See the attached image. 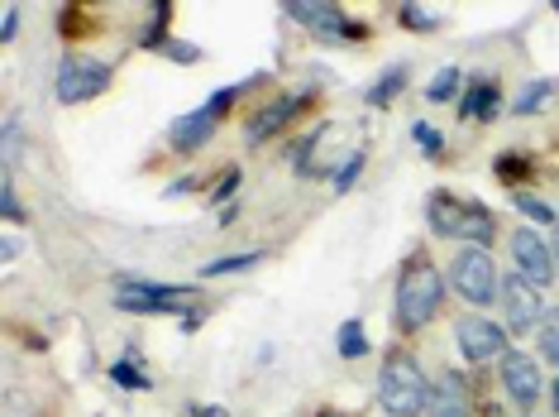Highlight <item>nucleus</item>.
Wrapping results in <instances>:
<instances>
[{
  "instance_id": "nucleus-1",
  "label": "nucleus",
  "mask_w": 559,
  "mask_h": 417,
  "mask_svg": "<svg viewBox=\"0 0 559 417\" xmlns=\"http://www.w3.org/2000/svg\"><path fill=\"white\" fill-rule=\"evenodd\" d=\"M445 303V279L440 269L431 265V259H411L402 269V279H397V297H393V317H397V331H421L431 327L435 312H440Z\"/></svg>"
},
{
  "instance_id": "nucleus-2",
  "label": "nucleus",
  "mask_w": 559,
  "mask_h": 417,
  "mask_svg": "<svg viewBox=\"0 0 559 417\" xmlns=\"http://www.w3.org/2000/svg\"><path fill=\"white\" fill-rule=\"evenodd\" d=\"M431 379H425V369L411 360V355H387L383 360V375H378V408L387 417H421L431 408Z\"/></svg>"
},
{
  "instance_id": "nucleus-3",
  "label": "nucleus",
  "mask_w": 559,
  "mask_h": 417,
  "mask_svg": "<svg viewBox=\"0 0 559 417\" xmlns=\"http://www.w3.org/2000/svg\"><path fill=\"white\" fill-rule=\"evenodd\" d=\"M197 297L191 283H153V279H120L115 283V307L135 317H177L187 312V303Z\"/></svg>"
},
{
  "instance_id": "nucleus-4",
  "label": "nucleus",
  "mask_w": 559,
  "mask_h": 417,
  "mask_svg": "<svg viewBox=\"0 0 559 417\" xmlns=\"http://www.w3.org/2000/svg\"><path fill=\"white\" fill-rule=\"evenodd\" d=\"M449 283L469 307H493L502 303V273H497L488 249H459L449 265Z\"/></svg>"
},
{
  "instance_id": "nucleus-5",
  "label": "nucleus",
  "mask_w": 559,
  "mask_h": 417,
  "mask_svg": "<svg viewBox=\"0 0 559 417\" xmlns=\"http://www.w3.org/2000/svg\"><path fill=\"white\" fill-rule=\"evenodd\" d=\"M115 82V68L101 63V58H87V53H67L63 63H58V101L63 106H82V101H96L101 91H111Z\"/></svg>"
},
{
  "instance_id": "nucleus-6",
  "label": "nucleus",
  "mask_w": 559,
  "mask_h": 417,
  "mask_svg": "<svg viewBox=\"0 0 559 417\" xmlns=\"http://www.w3.org/2000/svg\"><path fill=\"white\" fill-rule=\"evenodd\" d=\"M455 345L469 365L507 360V327L483 312H469V317H459V327H455Z\"/></svg>"
},
{
  "instance_id": "nucleus-7",
  "label": "nucleus",
  "mask_w": 559,
  "mask_h": 417,
  "mask_svg": "<svg viewBox=\"0 0 559 417\" xmlns=\"http://www.w3.org/2000/svg\"><path fill=\"white\" fill-rule=\"evenodd\" d=\"M512 259H517V273L526 283H536V289H550L555 283V249L545 235H536L531 225H521V231L512 235Z\"/></svg>"
},
{
  "instance_id": "nucleus-8",
  "label": "nucleus",
  "mask_w": 559,
  "mask_h": 417,
  "mask_svg": "<svg viewBox=\"0 0 559 417\" xmlns=\"http://www.w3.org/2000/svg\"><path fill=\"white\" fill-rule=\"evenodd\" d=\"M502 312H507V331H531V327H541L550 307L541 303L536 283H526L521 273H507L502 279Z\"/></svg>"
},
{
  "instance_id": "nucleus-9",
  "label": "nucleus",
  "mask_w": 559,
  "mask_h": 417,
  "mask_svg": "<svg viewBox=\"0 0 559 417\" xmlns=\"http://www.w3.org/2000/svg\"><path fill=\"white\" fill-rule=\"evenodd\" d=\"M502 384H507V398L517 403V408H536V398L545 393L541 384V365L531 360V355H521V351H507V360H502Z\"/></svg>"
},
{
  "instance_id": "nucleus-10",
  "label": "nucleus",
  "mask_w": 559,
  "mask_h": 417,
  "mask_svg": "<svg viewBox=\"0 0 559 417\" xmlns=\"http://www.w3.org/2000/svg\"><path fill=\"white\" fill-rule=\"evenodd\" d=\"M215 125H221V115L197 106V111L177 115V121L167 125V145H173L177 154H197V149H206L215 139Z\"/></svg>"
},
{
  "instance_id": "nucleus-11",
  "label": "nucleus",
  "mask_w": 559,
  "mask_h": 417,
  "mask_svg": "<svg viewBox=\"0 0 559 417\" xmlns=\"http://www.w3.org/2000/svg\"><path fill=\"white\" fill-rule=\"evenodd\" d=\"M301 106H307V91H283V97H273V101L249 121V145H263V139L277 135V130H287L291 115H297Z\"/></svg>"
},
{
  "instance_id": "nucleus-12",
  "label": "nucleus",
  "mask_w": 559,
  "mask_h": 417,
  "mask_svg": "<svg viewBox=\"0 0 559 417\" xmlns=\"http://www.w3.org/2000/svg\"><path fill=\"white\" fill-rule=\"evenodd\" d=\"M425 417H473L469 384L455 375V369H445V375L435 379V389H431V408H425Z\"/></svg>"
},
{
  "instance_id": "nucleus-13",
  "label": "nucleus",
  "mask_w": 559,
  "mask_h": 417,
  "mask_svg": "<svg viewBox=\"0 0 559 417\" xmlns=\"http://www.w3.org/2000/svg\"><path fill=\"white\" fill-rule=\"evenodd\" d=\"M493 235H497L493 211L483 207V201H459L455 241H459V245H469V249H483V245H493Z\"/></svg>"
},
{
  "instance_id": "nucleus-14",
  "label": "nucleus",
  "mask_w": 559,
  "mask_h": 417,
  "mask_svg": "<svg viewBox=\"0 0 559 417\" xmlns=\"http://www.w3.org/2000/svg\"><path fill=\"white\" fill-rule=\"evenodd\" d=\"M502 111L497 101V77H473L464 91H459V121H493Z\"/></svg>"
},
{
  "instance_id": "nucleus-15",
  "label": "nucleus",
  "mask_w": 559,
  "mask_h": 417,
  "mask_svg": "<svg viewBox=\"0 0 559 417\" xmlns=\"http://www.w3.org/2000/svg\"><path fill=\"white\" fill-rule=\"evenodd\" d=\"M425 221H431V231L440 235V241H455V225H459V197H449L435 187L431 197H425Z\"/></svg>"
},
{
  "instance_id": "nucleus-16",
  "label": "nucleus",
  "mask_w": 559,
  "mask_h": 417,
  "mask_svg": "<svg viewBox=\"0 0 559 417\" xmlns=\"http://www.w3.org/2000/svg\"><path fill=\"white\" fill-rule=\"evenodd\" d=\"M283 15H287V20H297V25H307V29L315 34V29L325 25V20H335V15H339V5H331V0H287Z\"/></svg>"
},
{
  "instance_id": "nucleus-17",
  "label": "nucleus",
  "mask_w": 559,
  "mask_h": 417,
  "mask_svg": "<svg viewBox=\"0 0 559 417\" xmlns=\"http://www.w3.org/2000/svg\"><path fill=\"white\" fill-rule=\"evenodd\" d=\"M402 87H407V68H402V63H393L378 82H373L369 91H363V101H369V106H393V101H397V91H402Z\"/></svg>"
},
{
  "instance_id": "nucleus-18",
  "label": "nucleus",
  "mask_w": 559,
  "mask_h": 417,
  "mask_svg": "<svg viewBox=\"0 0 559 417\" xmlns=\"http://www.w3.org/2000/svg\"><path fill=\"white\" fill-rule=\"evenodd\" d=\"M550 101H555V82L541 77V82H526V87H521V97L512 101V111H517V115H536V111H545Z\"/></svg>"
},
{
  "instance_id": "nucleus-19",
  "label": "nucleus",
  "mask_w": 559,
  "mask_h": 417,
  "mask_svg": "<svg viewBox=\"0 0 559 417\" xmlns=\"http://www.w3.org/2000/svg\"><path fill=\"white\" fill-rule=\"evenodd\" d=\"M339 360H363L369 355V336H363V321L359 317H349V321H339Z\"/></svg>"
},
{
  "instance_id": "nucleus-20",
  "label": "nucleus",
  "mask_w": 559,
  "mask_h": 417,
  "mask_svg": "<svg viewBox=\"0 0 559 417\" xmlns=\"http://www.w3.org/2000/svg\"><path fill=\"white\" fill-rule=\"evenodd\" d=\"M459 87H464V73H459V68L449 63V68H440V73H435L431 82H425V101H435V106H440V101L455 97Z\"/></svg>"
},
{
  "instance_id": "nucleus-21",
  "label": "nucleus",
  "mask_w": 559,
  "mask_h": 417,
  "mask_svg": "<svg viewBox=\"0 0 559 417\" xmlns=\"http://www.w3.org/2000/svg\"><path fill=\"white\" fill-rule=\"evenodd\" d=\"M536 341H541V360H550L559 369V307L545 312V321L536 327Z\"/></svg>"
},
{
  "instance_id": "nucleus-22",
  "label": "nucleus",
  "mask_w": 559,
  "mask_h": 417,
  "mask_svg": "<svg viewBox=\"0 0 559 417\" xmlns=\"http://www.w3.org/2000/svg\"><path fill=\"white\" fill-rule=\"evenodd\" d=\"M263 259V249H249V255H225V259H211V265L201 269V279H221V273H245Z\"/></svg>"
},
{
  "instance_id": "nucleus-23",
  "label": "nucleus",
  "mask_w": 559,
  "mask_h": 417,
  "mask_svg": "<svg viewBox=\"0 0 559 417\" xmlns=\"http://www.w3.org/2000/svg\"><path fill=\"white\" fill-rule=\"evenodd\" d=\"M512 207H517L526 221H536V225H555V217H559L550 201H541V197H531V193H517V197H512Z\"/></svg>"
},
{
  "instance_id": "nucleus-24",
  "label": "nucleus",
  "mask_w": 559,
  "mask_h": 417,
  "mask_svg": "<svg viewBox=\"0 0 559 417\" xmlns=\"http://www.w3.org/2000/svg\"><path fill=\"white\" fill-rule=\"evenodd\" d=\"M359 173H363V149H355V154H345V163L331 173V187L335 193H349V187L359 183Z\"/></svg>"
},
{
  "instance_id": "nucleus-25",
  "label": "nucleus",
  "mask_w": 559,
  "mask_h": 417,
  "mask_svg": "<svg viewBox=\"0 0 559 417\" xmlns=\"http://www.w3.org/2000/svg\"><path fill=\"white\" fill-rule=\"evenodd\" d=\"M493 173L502 177V183H521V177L531 173V159H526V154H497V159H493Z\"/></svg>"
},
{
  "instance_id": "nucleus-26",
  "label": "nucleus",
  "mask_w": 559,
  "mask_h": 417,
  "mask_svg": "<svg viewBox=\"0 0 559 417\" xmlns=\"http://www.w3.org/2000/svg\"><path fill=\"white\" fill-rule=\"evenodd\" d=\"M397 15H402V29H421V34L440 29V15H435V10H417V5H402V10H397Z\"/></svg>"
},
{
  "instance_id": "nucleus-27",
  "label": "nucleus",
  "mask_w": 559,
  "mask_h": 417,
  "mask_svg": "<svg viewBox=\"0 0 559 417\" xmlns=\"http://www.w3.org/2000/svg\"><path fill=\"white\" fill-rule=\"evenodd\" d=\"M111 379H115L120 389H149V375H139V369L129 365V360H115V365H111Z\"/></svg>"
},
{
  "instance_id": "nucleus-28",
  "label": "nucleus",
  "mask_w": 559,
  "mask_h": 417,
  "mask_svg": "<svg viewBox=\"0 0 559 417\" xmlns=\"http://www.w3.org/2000/svg\"><path fill=\"white\" fill-rule=\"evenodd\" d=\"M411 139H417V145H421L425 154H440V149H445V139H440V130H435L431 121H417V125H411Z\"/></svg>"
},
{
  "instance_id": "nucleus-29",
  "label": "nucleus",
  "mask_w": 559,
  "mask_h": 417,
  "mask_svg": "<svg viewBox=\"0 0 559 417\" xmlns=\"http://www.w3.org/2000/svg\"><path fill=\"white\" fill-rule=\"evenodd\" d=\"M0 211H5V221H20V217H24V207H20V197H15V183H10V173H5V183H0Z\"/></svg>"
},
{
  "instance_id": "nucleus-30",
  "label": "nucleus",
  "mask_w": 559,
  "mask_h": 417,
  "mask_svg": "<svg viewBox=\"0 0 559 417\" xmlns=\"http://www.w3.org/2000/svg\"><path fill=\"white\" fill-rule=\"evenodd\" d=\"M163 53L173 58V63H201V49H197V44H182V39H167Z\"/></svg>"
},
{
  "instance_id": "nucleus-31",
  "label": "nucleus",
  "mask_w": 559,
  "mask_h": 417,
  "mask_svg": "<svg viewBox=\"0 0 559 417\" xmlns=\"http://www.w3.org/2000/svg\"><path fill=\"white\" fill-rule=\"evenodd\" d=\"M239 101V87H221V91H211V101H206V111H215V115H225L229 106Z\"/></svg>"
},
{
  "instance_id": "nucleus-32",
  "label": "nucleus",
  "mask_w": 559,
  "mask_h": 417,
  "mask_svg": "<svg viewBox=\"0 0 559 417\" xmlns=\"http://www.w3.org/2000/svg\"><path fill=\"white\" fill-rule=\"evenodd\" d=\"M15 149H20V115L5 121V163H15Z\"/></svg>"
},
{
  "instance_id": "nucleus-33",
  "label": "nucleus",
  "mask_w": 559,
  "mask_h": 417,
  "mask_svg": "<svg viewBox=\"0 0 559 417\" xmlns=\"http://www.w3.org/2000/svg\"><path fill=\"white\" fill-rule=\"evenodd\" d=\"M15 29H20V10H15V5H5V20H0V44L15 39Z\"/></svg>"
},
{
  "instance_id": "nucleus-34",
  "label": "nucleus",
  "mask_w": 559,
  "mask_h": 417,
  "mask_svg": "<svg viewBox=\"0 0 559 417\" xmlns=\"http://www.w3.org/2000/svg\"><path fill=\"white\" fill-rule=\"evenodd\" d=\"M235 187H239V169H229V177H225L221 187H215V207H225V197L235 193Z\"/></svg>"
},
{
  "instance_id": "nucleus-35",
  "label": "nucleus",
  "mask_w": 559,
  "mask_h": 417,
  "mask_svg": "<svg viewBox=\"0 0 559 417\" xmlns=\"http://www.w3.org/2000/svg\"><path fill=\"white\" fill-rule=\"evenodd\" d=\"M191 187H197V183H191V177H177V183L167 187V197H182V193H191Z\"/></svg>"
},
{
  "instance_id": "nucleus-36",
  "label": "nucleus",
  "mask_w": 559,
  "mask_h": 417,
  "mask_svg": "<svg viewBox=\"0 0 559 417\" xmlns=\"http://www.w3.org/2000/svg\"><path fill=\"white\" fill-rule=\"evenodd\" d=\"M550 408L559 413V375H555V384H550Z\"/></svg>"
},
{
  "instance_id": "nucleus-37",
  "label": "nucleus",
  "mask_w": 559,
  "mask_h": 417,
  "mask_svg": "<svg viewBox=\"0 0 559 417\" xmlns=\"http://www.w3.org/2000/svg\"><path fill=\"white\" fill-rule=\"evenodd\" d=\"M315 417H345V413H339V408H321V413H315Z\"/></svg>"
},
{
  "instance_id": "nucleus-38",
  "label": "nucleus",
  "mask_w": 559,
  "mask_h": 417,
  "mask_svg": "<svg viewBox=\"0 0 559 417\" xmlns=\"http://www.w3.org/2000/svg\"><path fill=\"white\" fill-rule=\"evenodd\" d=\"M550 249H555V269H559V231H555V245Z\"/></svg>"
}]
</instances>
